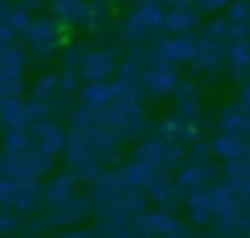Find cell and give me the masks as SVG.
I'll list each match as a JSON object with an SVG mask.
<instances>
[{
	"instance_id": "11",
	"label": "cell",
	"mask_w": 250,
	"mask_h": 238,
	"mask_svg": "<svg viewBox=\"0 0 250 238\" xmlns=\"http://www.w3.org/2000/svg\"><path fill=\"white\" fill-rule=\"evenodd\" d=\"M139 82L146 90V94H150L154 98L174 96L176 88L180 86L178 64L168 62V60H164L160 57H152L150 62L143 68Z\"/></svg>"
},
{
	"instance_id": "31",
	"label": "cell",
	"mask_w": 250,
	"mask_h": 238,
	"mask_svg": "<svg viewBox=\"0 0 250 238\" xmlns=\"http://www.w3.org/2000/svg\"><path fill=\"white\" fill-rule=\"evenodd\" d=\"M223 179L230 181H250V154L236 162H225L221 168Z\"/></svg>"
},
{
	"instance_id": "41",
	"label": "cell",
	"mask_w": 250,
	"mask_h": 238,
	"mask_svg": "<svg viewBox=\"0 0 250 238\" xmlns=\"http://www.w3.org/2000/svg\"><path fill=\"white\" fill-rule=\"evenodd\" d=\"M27 238H37V236H27Z\"/></svg>"
},
{
	"instance_id": "30",
	"label": "cell",
	"mask_w": 250,
	"mask_h": 238,
	"mask_svg": "<svg viewBox=\"0 0 250 238\" xmlns=\"http://www.w3.org/2000/svg\"><path fill=\"white\" fill-rule=\"evenodd\" d=\"M2 14H4V18L8 20V23L16 29L18 35H21V33L27 29V25L31 23V20H33L31 8H27V6L21 4V2H10L8 6L2 8Z\"/></svg>"
},
{
	"instance_id": "15",
	"label": "cell",
	"mask_w": 250,
	"mask_h": 238,
	"mask_svg": "<svg viewBox=\"0 0 250 238\" xmlns=\"http://www.w3.org/2000/svg\"><path fill=\"white\" fill-rule=\"evenodd\" d=\"M230 43H221V41H213V39H207L203 35H197V53H195V59L189 62L191 68L195 72H201V74L221 72L225 68L227 49Z\"/></svg>"
},
{
	"instance_id": "19",
	"label": "cell",
	"mask_w": 250,
	"mask_h": 238,
	"mask_svg": "<svg viewBox=\"0 0 250 238\" xmlns=\"http://www.w3.org/2000/svg\"><path fill=\"white\" fill-rule=\"evenodd\" d=\"M78 178L70 170H61L57 172L45 185H43V201L45 207H53L59 203H64L78 195Z\"/></svg>"
},
{
	"instance_id": "1",
	"label": "cell",
	"mask_w": 250,
	"mask_h": 238,
	"mask_svg": "<svg viewBox=\"0 0 250 238\" xmlns=\"http://www.w3.org/2000/svg\"><path fill=\"white\" fill-rule=\"evenodd\" d=\"M121 146L123 140L100 123L98 111L82 103L72 109L62 160L66 170H70L80 183L92 185L107 168L115 166L121 160Z\"/></svg>"
},
{
	"instance_id": "16",
	"label": "cell",
	"mask_w": 250,
	"mask_h": 238,
	"mask_svg": "<svg viewBox=\"0 0 250 238\" xmlns=\"http://www.w3.org/2000/svg\"><path fill=\"white\" fill-rule=\"evenodd\" d=\"M27 129L31 133L33 142L41 150H45L47 154L57 156V158H59V154H62L64 144H66V129L61 125V121L43 119V121L31 123Z\"/></svg>"
},
{
	"instance_id": "38",
	"label": "cell",
	"mask_w": 250,
	"mask_h": 238,
	"mask_svg": "<svg viewBox=\"0 0 250 238\" xmlns=\"http://www.w3.org/2000/svg\"><path fill=\"white\" fill-rule=\"evenodd\" d=\"M18 2L25 4V6H27V8H31V10H37V8L45 6V4H49V0H18Z\"/></svg>"
},
{
	"instance_id": "22",
	"label": "cell",
	"mask_w": 250,
	"mask_h": 238,
	"mask_svg": "<svg viewBox=\"0 0 250 238\" xmlns=\"http://www.w3.org/2000/svg\"><path fill=\"white\" fill-rule=\"evenodd\" d=\"M217 133L250 137V111H246L238 101L227 105L217 117Z\"/></svg>"
},
{
	"instance_id": "27",
	"label": "cell",
	"mask_w": 250,
	"mask_h": 238,
	"mask_svg": "<svg viewBox=\"0 0 250 238\" xmlns=\"http://www.w3.org/2000/svg\"><path fill=\"white\" fill-rule=\"evenodd\" d=\"M90 0H49L51 16L62 23H82Z\"/></svg>"
},
{
	"instance_id": "4",
	"label": "cell",
	"mask_w": 250,
	"mask_h": 238,
	"mask_svg": "<svg viewBox=\"0 0 250 238\" xmlns=\"http://www.w3.org/2000/svg\"><path fill=\"white\" fill-rule=\"evenodd\" d=\"M64 23L55 16H37L31 20L27 29L21 33V39L29 51L33 62H49L64 43Z\"/></svg>"
},
{
	"instance_id": "20",
	"label": "cell",
	"mask_w": 250,
	"mask_h": 238,
	"mask_svg": "<svg viewBox=\"0 0 250 238\" xmlns=\"http://www.w3.org/2000/svg\"><path fill=\"white\" fill-rule=\"evenodd\" d=\"M201 27V12L191 8H168L164 16V31L168 35H193Z\"/></svg>"
},
{
	"instance_id": "24",
	"label": "cell",
	"mask_w": 250,
	"mask_h": 238,
	"mask_svg": "<svg viewBox=\"0 0 250 238\" xmlns=\"http://www.w3.org/2000/svg\"><path fill=\"white\" fill-rule=\"evenodd\" d=\"M230 39H250V0H232L225 10Z\"/></svg>"
},
{
	"instance_id": "5",
	"label": "cell",
	"mask_w": 250,
	"mask_h": 238,
	"mask_svg": "<svg viewBox=\"0 0 250 238\" xmlns=\"http://www.w3.org/2000/svg\"><path fill=\"white\" fill-rule=\"evenodd\" d=\"M90 215H94V203L90 199V195H74L72 199L53 205V207H45L39 215L31 217L27 222V230L39 232L45 228H59V230H66V228H74L80 222H84Z\"/></svg>"
},
{
	"instance_id": "10",
	"label": "cell",
	"mask_w": 250,
	"mask_h": 238,
	"mask_svg": "<svg viewBox=\"0 0 250 238\" xmlns=\"http://www.w3.org/2000/svg\"><path fill=\"white\" fill-rule=\"evenodd\" d=\"M133 238H189V234L174 213L156 209L135 218Z\"/></svg>"
},
{
	"instance_id": "40",
	"label": "cell",
	"mask_w": 250,
	"mask_h": 238,
	"mask_svg": "<svg viewBox=\"0 0 250 238\" xmlns=\"http://www.w3.org/2000/svg\"><path fill=\"white\" fill-rule=\"evenodd\" d=\"M10 4V0H0V8H4V6H8Z\"/></svg>"
},
{
	"instance_id": "6",
	"label": "cell",
	"mask_w": 250,
	"mask_h": 238,
	"mask_svg": "<svg viewBox=\"0 0 250 238\" xmlns=\"http://www.w3.org/2000/svg\"><path fill=\"white\" fill-rule=\"evenodd\" d=\"M0 207L10 209L20 218H31L45 207L43 183L39 179H18L8 176L0 181Z\"/></svg>"
},
{
	"instance_id": "7",
	"label": "cell",
	"mask_w": 250,
	"mask_h": 238,
	"mask_svg": "<svg viewBox=\"0 0 250 238\" xmlns=\"http://www.w3.org/2000/svg\"><path fill=\"white\" fill-rule=\"evenodd\" d=\"M2 156L8 162L10 174L18 179L47 178L55 170V164H57V156H51L45 150H41L33 142V139L25 148H21L18 152H12V154H2Z\"/></svg>"
},
{
	"instance_id": "37",
	"label": "cell",
	"mask_w": 250,
	"mask_h": 238,
	"mask_svg": "<svg viewBox=\"0 0 250 238\" xmlns=\"http://www.w3.org/2000/svg\"><path fill=\"white\" fill-rule=\"evenodd\" d=\"M8 176H12V174H10V168H8L6 158H4L2 152H0V181H2L4 178H8Z\"/></svg>"
},
{
	"instance_id": "28",
	"label": "cell",
	"mask_w": 250,
	"mask_h": 238,
	"mask_svg": "<svg viewBox=\"0 0 250 238\" xmlns=\"http://www.w3.org/2000/svg\"><path fill=\"white\" fill-rule=\"evenodd\" d=\"M80 103L94 109V111H102L109 101H111V82L104 80V82H86L80 92Z\"/></svg>"
},
{
	"instance_id": "39",
	"label": "cell",
	"mask_w": 250,
	"mask_h": 238,
	"mask_svg": "<svg viewBox=\"0 0 250 238\" xmlns=\"http://www.w3.org/2000/svg\"><path fill=\"white\" fill-rule=\"evenodd\" d=\"M8 98V94H6V90H4V86L0 84V105H2V101Z\"/></svg>"
},
{
	"instance_id": "35",
	"label": "cell",
	"mask_w": 250,
	"mask_h": 238,
	"mask_svg": "<svg viewBox=\"0 0 250 238\" xmlns=\"http://www.w3.org/2000/svg\"><path fill=\"white\" fill-rule=\"evenodd\" d=\"M16 37H18L16 29H14V27L8 23V20L4 18L2 8H0V47H2V45H6V43L16 41Z\"/></svg>"
},
{
	"instance_id": "26",
	"label": "cell",
	"mask_w": 250,
	"mask_h": 238,
	"mask_svg": "<svg viewBox=\"0 0 250 238\" xmlns=\"http://www.w3.org/2000/svg\"><path fill=\"white\" fill-rule=\"evenodd\" d=\"M82 25L92 33L100 35L105 33L107 27H111V8L107 0H90L88 12L82 20Z\"/></svg>"
},
{
	"instance_id": "8",
	"label": "cell",
	"mask_w": 250,
	"mask_h": 238,
	"mask_svg": "<svg viewBox=\"0 0 250 238\" xmlns=\"http://www.w3.org/2000/svg\"><path fill=\"white\" fill-rule=\"evenodd\" d=\"M29 51L21 41H12L0 47V84L8 96H21L25 90L23 74L29 64Z\"/></svg>"
},
{
	"instance_id": "14",
	"label": "cell",
	"mask_w": 250,
	"mask_h": 238,
	"mask_svg": "<svg viewBox=\"0 0 250 238\" xmlns=\"http://www.w3.org/2000/svg\"><path fill=\"white\" fill-rule=\"evenodd\" d=\"M152 53L174 64L191 62L197 53V35H164L152 45Z\"/></svg>"
},
{
	"instance_id": "34",
	"label": "cell",
	"mask_w": 250,
	"mask_h": 238,
	"mask_svg": "<svg viewBox=\"0 0 250 238\" xmlns=\"http://www.w3.org/2000/svg\"><path fill=\"white\" fill-rule=\"evenodd\" d=\"M232 0H195V8L201 14H217L221 10H227Z\"/></svg>"
},
{
	"instance_id": "23",
	"label": "cell",
	"mask_w": 250,
	"mask_h": 238,
	"mask_svg": "<svg viewBox=\"0 0 250 238\" xmlns=\"http://www.w3.org/2000/svg\"><path fill=\"white\" fill-rule=\"evenodd\" d=\"M0 127L4 131L27 129L29 127L27 99H23L21 96H8L0 105Z\"/></svg>"
},
{
	"instance_id": "42",
	"label": "cell",
	"mask_w": 250,
	"mask_h": 238,
	"mask_svg": "<svg viewBox=\"0 0 250 238\" xmlns=\"http://www.w3.org/2000/svg\"><path fill=\"white\" fill-rule=\"evenodd\" d=\"M246 238H250V234H248V236H246Z\"/></svg>"
},
{
	"instance_id": "13",
	"label": "cell",
	"mask_w": 250,
	"mask_h": 238,
	"mask_svg": "<svg viewBox=\"0 0 250 238\" xmlns=\"http://www.w3.org/2000/svg\"><path fill=\"white\" fill-rule=\"evenodd\" d=\"M133 189H141V187H137L129 181L123 168H111L90 185L88 195H90L94 207H100V205H109V203L123 199Z\"/></svg>"
},
{
	"instance_id": "3",
	"label": "cell",
	"mask_w": 250,
	"mask_h": 238,
	"mask_svg": "<svg viewBox=\"0 0 250 238\" xmlns=\"http://www.w3.org/2000/svg\"><path fill=\"white\" fill-rule=\"evenodd\" d=\"M164 16L166 8L146 0L137 2L117 27L121 43H125V47L154 45L160 39V31H164Z\"/></svg>"
},
{
	"instance_id": "9",
	"label": "cell",
	"mask_w": 250,
	"mask_h": 238,
	"mask_svg": "<svg viewBox=\"0 0 250 238\" xmlns=\"http://www.w3.org/2000/svg\"><path fill=\"white\" fill-rule=\"evenodd\" d=\"M121 57L109 45H100L94 49H84L74 64L84 82H104L109 76L117 74Z\"/></svg>"
},
{
	"instance_id": "21",
	"label": "cell",
	"mask_w": 250,
	"mask_h": 238,
	"mask_svg": "<svg viewBox=\"0 0 250 238\" xmlns=\"http://www.w3.org/2000/svg\"><path fill=\"white\" fill-rule=\"evenodd\" d=\"M225 70L240 82H244L250 76V39H238L229 45Z\"/></svg>"
},
{
	"instance_id": "32",
	"label": "cell",
	"mask_w": 250,
	"mask_h": 238,
	"mask_svg": "<svg viewBox=\"0 0 250 238\" xmlns=\"http://www.w3.org/2000/svg\"><path fill=\"white\" fill-rule=\"evenodd\" d=\"M21 228V218L6 207H0V238L12 236Z\"/></svg>"
},
{
	"instance_id": "18",
	"label": "cell",
	"mask_w": 250,
	"mask_h": 238,
	"mask_svg": "<svg viewBox=\"0 0 250 238\" xmlns=\"http://www.w3.org/2000/svg\"><path fill=\"white\" fill-rule=\"evenodd\" d=\"M211 152L215 158L225 162H236L250 154V137L232 135V133H217L211 139Z\"/></svg>"
},
{
	"instance_id": "36",
	"label": "cell",
	"mask_w": 250,
	"mask_h": 238,
	"mask_svg": "<svg viewBox=\"0 0 250 238\" xmlns=\"http://www.w3.org/2000/svg\"><path fill=\"white\" fill-rule=\"evenodd\" d=\"M246 111H250V76L242 82L240 86V94H238V99H236Z\"/></svg>"
},
{
	"instance_id": "17",
	"label": "cell",
	"mask_w": 250,
	"mask_h": 238,
	"mask_svg": "<svg viewBox=\"0 0 250 238\" xmlns=\"http://www.w3.org/2000/svg\"><path fill=\"white\" fill-rule=\"evenodd\" d=\"M174 105H176L174 115L178 119L188 123H199L203 113V101L197 84L191 80L180 82V86L174 92Z\"/></svg>"
},
{
	"instance_id": "25",
	"label": "cell",
	"mask_w": 250,
	"mask_h": 238,
	"mask_svg": "<svg viewBox=\"0 0 250 238\" xmlns=\"http://www.w3.org/2000/svg\"><path fill=\"white\" fill-rule=\"evenodd\" d=\"M184 205H186L188 217H189V220H191L193 224H197V226L213 224V220H215V209H213V201H211L209 189L191 193V195L186 199Z\"/></svg>"
},
{
	"instance_id": "43",
	"label": "cell",
	"mask_w": 250,
	"mask_h": 238,
	"mask_svg": "<svg viewBox=\"0 0 250 238\" xmlns=\"http://www.w3.org/2000/svg\"><path fill=\"white\" fill-rule=\"evenodd\" d=\"M135 2H139V0H135Z\"/></svg>"
},
{
	"instance_id": "29",
	"label": "cell",
	"mask_w": 250,
	"mask_h": 238,
	"mask_svg": "<svg viewBox=\"0 0 250 238\" xmlns=\"http://www.w3.org/2000/svg\"><path fill=\"white\" fill-rule=\"evenodd\" d=\"M62 94H66V92H62L59 72H45L31 84V99H39V101L49 103Z\"/></svg>"
},
{
	"instance_id": "12",
	"label": "cell",
	"mask_w": 250,
	"mask_h": 238,
	"mask_svg": "<svg viewBox=\"0 0 250 238\" xmlns=\"http://www.w3.org/2000/svg\"><path fill=\"white\" fill-rule=\"evenodd\" d=\"M219 176L221 170L211 160H189L176 174V185L184 195V203L191 193L211 189L219 181Z\"/></svg>"
},
{
	"instance_id": "33",
	"label": "cell",
	"mask_w": 250,
	"mask_h": 238,
	"mask_svg": "<svg viewBox=\"0 0 250 238\" xmlns=\"http://www.w3.org/2000/svg\"><path fill=\"white\" fill-rule=\"evenodd\" d=\"M53 238H104L100 234V230L96 226L92 228H66V230H59Z\"/></svg>"
},
{
	"instance_id": "2",
	"label": "cell",
	"mask_w": 250,
	"mask_h": 238,
	"mask_svg": "<svg viewBox=\"0 0 250 238\" xmlns=\"http://www.w3.org/2000/svg\"><path fill=\"white\" fill-rule=\"evenodd\" d=\"M111 82V101L98 111L100 123L109 129L119 140L131 142L146 139L150 121L145 109L146 90L139 80L115 76Z\"/></svg>"
}]
</instances>
